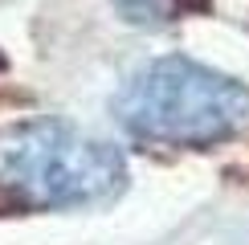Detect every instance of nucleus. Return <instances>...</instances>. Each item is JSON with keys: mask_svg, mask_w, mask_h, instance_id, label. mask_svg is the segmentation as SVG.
I'll list each match as a JSON object with an SVG mask.
<instances>
[{"mask_svg": "<svg viewBox=\"0 0 249 245\" xmlns=\"http://www.w3.org/2000/svg\"><path fill=\"white\" fill-rule=\"evenodd\" d=\"M119 13L131 20V25L155 29V25H172L192 8H204V0H115Z\"/></svg>", "mask_w": 249, "mask_h": 245, "instance_id": "nucleus-3", "label": "nucleus"}, {"mask_svg": "<svg viewBox=\"0 0 249 245\" xmlns=\"http://www.w3.org/2000/svg\"><path fill=\"white\" fill-rule=\"evenodd\" d=\"M127 180L119 147L57 119H29L0 131L4 209H82L110 200Z\"/></svg>", "mask_w": 249, "mask_h": 245, "instance_id": "nucleus-2", "label": "nucleus"}, {"mask_svg": "<svg viewBox=\"0 0 249 245\" xmlns=\"http://www.w3.org/2000/svg\"><path fill=\"white\" fill-rule=\"evenodd\" d=\"M123 131L155 147H216L249 127V90L188 57H155L115 94Z\"/></svg>", "mask_w": 249, "mask_h": 245, "instance_id": "nucleus-1", "label": "nucleus"}]
</instances>
